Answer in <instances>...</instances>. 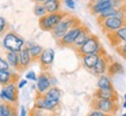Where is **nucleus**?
I'll return each instance as SVG.
<instances>
[{"label": "nucleus", "instance_id": "obj_1", "mask_svg": "<svg viewBox=\"0 0 126 116\" xmlns=\"http://www.w3.org/2000/svg\"><path fill=\"white\" fill-rule=\"evenodd\" d=\"M82 21H81L80 18H78L77 15L74 14H68L67 16H65L64 19L61 20V22L58 24L57 27L54 28L53 30L51 31V35L56 41L60 39L64 35L74 27H78V26H81L82 24Z\"/></svg>", "mask_w": 126, "mask_h": 116}, {"label": "nucleus", "instance_id": "obj_2", "mask_svg": "<svg viewBox=\"0 0 126 116\" xmlns=\"http://www.w3.org/2000/svg\"><path fill=\"white\" fill-rule=\"evenodd\" d=\"M68 14H69L68 12L63 11V9L59 12H56V13H47V14H45L44 16L38 19L39 28L43 31H50L51 33L61 22V20L64 19L65 16H67Z\"/></svg>", "mask_w": 126, "mask_h": 116}, {"label": "nucleus", "instance_id": "obj_3", "mask_svg": "<svg viewBox=\"0 0 126 116\" xmlns=\"http://www.w3.org/2000/svg\"><path fill=\"white\" fill-rule=\"evenodd\" d=\"M90 108L94 110H101L107 114L116 116V114L119 110V102H115L111 100H105V99H98V97H93L90 100Z\"/></svg>", "mask_w": 126, "mask_h": 116}, {"label": "nucleus", "instance_id": "obj_4", "mask_svg": "<svg viewBox=\"0 0 126 116\" xmlns=\"http://www.w3.org/2000/svg\"><path fill=\"white\" fill-rule=\"evenodd\" d=\"M2 45L7 51H16V52H20L22 50V48L26 45L24 43V39L17 35L14 31H8L6 33L4 36V39H2Z\"/></svg>", "mask_w": 126, "mask_h": 116}, {"label": "nucleus", "instance_id": "obj_5", "mask_svg": "<svg viewBox=\"0 0 126 116\" xmlns=\"http://www.w3.org/2000/svg\"><path fill=\"white\" fill-rule=\"evenodd\" d=\"M102 46L103 45H102V43L99 41L98 36L93 34L92 36L89 37V39H88L87 42L84 43L82 46H80L77 51H74V52L77 54V56L79 58H82V57H84V56H87V55L98 52Z\"/></svg>", "mask_w": 126, "mask_h": 116}, {"label": "nucleus", "instance_id": "obj_6", "mask_svg": "<svg viewBox=\"0 0 126 116\" xmlns=\"http://www.w3.org/2000/svg\"><path fill=\"white\" fill-rule=\"evenodd\" d=\"M97 24L99 26L103 34H108V33L116 31L124 26H126V20L118 18V16H109L107 19L97 22Z\"/></svg>", "mask_w": 126, "mask_h": 116}, {"label": "nucleus", "instance_id": "obj_7", "mask_svg": "<svg viewBox=\"0 0 126 116\" xmlns=\"http://www.w3.org/2000/svg\"><path fill=\"white\" fill-rule=\"evenodd\" d=\"M59 103L60 101L54 100L52 97L45 95L44 93H38L35 97V108H39V109H45V110H50V112H57V109L59 108Z\"/></svg>", "mask_w": 126, "mask_h": 116}, {"label": "nucleus", "instance_id": "obj_8", "mask_svg": "<svg viewBox=\"0 0 126 116\" xmlns=\"http://www.w3.org/2000/svg\"><path fill=\"white\" fill-rule=\"evenodd\" d=\"M84 26H86V24L82 23L81 26H78V27H74V28H72V29H69L60 39L57 41V45L59 46V48H69V49H71L72 44L74 43L75 39L78 37V35L82 31Z\"/></svg>", "mask_w": 126, "mask_h": 116}, {"label": "nucleus", "instance_id": "obj_9", "mask_svg": "<svg viewBox=\"0 0 126 116\" xmlns=\"http://www.w3.org/2000/svg\"><path fill=\"white\" fill-rule=\"evenodd\" d=\"M19 87L16 86V82H12L6 86H2L1 93H0V99L2 101H7L12 103L17 104L19 100V92H17Z\"/></svg>", "mask_w": 126, "mask_h": 116}, {"label": "nucleus", "instance_id": "obj_10", "mask_svg": "<svg viewBox=\"0 0 126 116\" xmlns=\"http://www.w3.org/2000/svg\"><path fill=\"white\" fill-rule=\"evenodd\" d=\"M54 60V50L51 49V48H47V49H44L42 52V56L39 58V69L43 72H49L51 67H52V64H53Z\"/></svg>", "mask_w": 126, "mask_h": 116}, {"label": "nucleus", "instance_id": "obj_11", "mask_svg": "<svg viewBox=\"0 0 126 116\" xmlns=\"http://www.w3.org/2000/svg\"><path fill=\"white\" fill-rule=\"evenodd\" d=\"M112 60H113L112 57L107 54V51H104L103 54L101 55L98 62L96 63L95 67L92 70V72L95 74V76H102V74H105L108 72V67H109V65L111 64Z\"/></svg>", "mask_w": 126, "mask_h": 116}, {"label": "nucleus", "instance_id": "obj_12", "mask_svg": "<svg viewBox=\"0 0 126 116\" xmlns=\"http://www.w3.org/2000/svg\"><path fill=\"white\" fill-rule=\"evenodd\" d=\"M105 36H107V39L109 41L112 48H116L123 43H126V26H124L116 31L108 33V34H105Z\"/></svg>", "mask_w": 126, "mask_h": 116}, {"label": "nucleus", "instance_id": "obj_13", "mask_svg": "<svg viewBox=\"0 0 126 116\" xmlns=\"http://www.w3.org/2000/svg\"><path fill=\"white\" fill-rule=\"evenodd\" d=\"M52 86V76H50V72H43L41 71L38 78H37V92L45 93L47 89Z\"/></svg>", "mask_w": 126, "mask_h": 116}, {"label": "nucleus", "instance_id": "obj_14", "mask_svg": "<svg viewBox=\"0 0 126 116\" xmlns=\"http://www.w3.org/2000/svg\"><path fill=\"white\" fill-rule=\"evenodd\" d=\"M105 49H104L103 46L101 48V50L98 52H95V54H90V55H87V56H84V57L81 58V62H82V66H83L86 70H89V71H92L94 67H95L96 63L98 62L99 57H101V55L103 54Z\"/></svg>", "mask_w": 126, "mask_h": 116}, {"label": "nucleus", "instance_id": "obj_15", "mask_svg": "<svg viewBox=\"0 0 126 116\" xmlns=\"http://www.w3.org/2000/svg\"><path fill=\"white\" fill-rule=\"evenodd\" d=\"M93 97H98V99H105V100L119 102V95L116 89H103L97 87V89L93 93Z\"/></svg>", "mask_w": 126, "mask_h": 116}, {"label": "nucleus", "instance_id": "obj_16", "mask_svg": "<svg viewBox=\"0 0 126 116\" xmlns=\"http://www.w3.org/2000/svg\"><path fill=\"white\" fill-rule=\"evenodd\" d=\"M93 35V33L90 31V29L87 27V26H84L83 29H82V31H81L80 34L78 35V37L75 39V41H74V43L72 44V46H71V49H72L73 51H77L80 46H82L84 44V43L87 42L88 39H89V37Z\"/></svg>", "mask_w": 126, "mask_h": 116}, {"label": "nucleus", "instance_id": "obj_17", "mask_svg": "<svg viewBox=\"0 0 126 116\" xmlns=\"http://www.w3.org/2000/svg\"><path fill=\"white\" fill-rule=\"evenodd\" d=\"M19 54H20V72H22V71H26L32 63L30 51H29V46L24 45Z\"/></svg>", "mask_w": 126, "mask_h": 116}, {"label": "nucleus", "instance_id": "obj_18", "mask_svg": "<svg viewBox=\"0 0 126 116\" xmlns=\"http://www.w3.org/2000/svg\"><path fill=\"white\" fill-rule=\"evenodd\" d=\"M110 7H112L111 2H95L94 0H89L88 2V9L93 15H99L102 12L107 11Z\"/></svg>", "mask_w": 126, "mask_h": 116}, {"label": "nucleus", "instance_id": "obj_19", "mask_svg": "<svg viewBox=\"0 0 126 116\" xmlns=\"http://www.w3.org/2000/svg\"><path fill=\"white\" fill-rule=\"evenodd\" d=\"M19 80V74L14 72H9L8 70H0V85L6 86L12 82H16Z\"/></svg>", "mask_w": 126, "mask_h": 116}, {"label": "nucleus", "instance_id": "obj_20", "mask_svg": "<svg viewBox=\"0 0 126 116\" xmlns=\"http://www.w3.org/2000/svg\"><path fill=\"white\" fill-rule=\"evenodd\" d=\"M0 116H17V104L2 101L0 107Z\"/></svg>", "mask_w": 126, "mask_h": 116}, {"label": "nucleus", "instance_id": "obj_21", "mask_svg": "<svg viewBox=\"0 0 126 116\" xmlns=\"http://www.w3.org/2000/svg\"><path fill=\"white\" fill-rule=\"evenodd\" d=\"M6 58H7L6 60L11 65V67H13L14 70L20 72V54L19 52H16V51H7Z\"/></svg>", "mask_w": 126, "mask_h": 116}, {"label": "nucleus", "instance_id": "obj_22", "mask_svg": "<svg viewBox=\"0 0 126 116\" xmlns=\"http://www.w3.org/2000/svg\"><path fill=\"white\" fill-rule=\"evenodd\" d=\"M107 73L109 77H115L117 74H122V73H124V66L122 65V63L112 60L111 64L109 65V67H108Z\"/></svg>", "mask_w": 126, "mask_h": 116}, {"label": "nucleus", "instance_id": "obj_23", "mask_svg": "<svg viewBox=\"0 0 126 116\" xmlns=\"http://www.w3.org/2000/svg\"><path fill=\"white\" fill-rule=\"evenodd\" d=\"M28 46H29V51H30V56H31V59H32V63L38 62L44 49H43L41 45H38V44H30V45L28 44Z\"/></svg>", "mask_w": 126, "mask_h": 116}, {"label": "nucleus", "instance_id": "obj_24", "mask_svg": "<svg viewBox=\"0 0 126 116\" xmlns=\"http://www.w3.org/2000/svg\"><path fill=\"white\" fill-rule=\"evenodd\" d=\"M97 87H98V88H103V89H115L110 77H109V76H105V74L99 76L98 81H97Z\"/></svg>", "mask_w": 126, "mask_h": 116}, {"label": "nucleus", "instance_id": "obj_25", "mask_svg": "<svg viewBox=\"0 0 126 116\" xmlns=\"http://www.w3.org/2000/svg\"><path fill=\"white\" fill-rule=\"evenodd\" d=\"M47 13H56L61 11V0H47L44 2Z\"/></svg>", "mask_w": 126, "mask_h": 116}, {"label": "nucleus", "instance_id": "obj_26", "mask_svg": "<svg viewBox=\"0 0 126 116\" xmlns=\"http://www.w3.org/2000/svg\"><path fill=\"white\" fill-rule=\"evenodd\" d=\"M44 94L50 97H52V99H54V100H58V101H60L61 95H63L61 91L58 88V87H56V86H51V87L47 89V92H45Z\"/></svg>", "mask_w": 126, "mask_h": 116}, {"label": "nucleus", "instance_id": "obj_27", "mask_svg": "<svg viewBox=\"0 0 126 116\" xmlns=\"http://www.w3.org/2000/svg\"><path fill=\"white\" fill-rule=\"evenodd\" d=\"M34 14L38 18H42L45 14H47V11H46L44 4H36L34 7Z\"/></svg>", "mask_w": 126, "mask_h": 116}, {"label": "nucleus", "instance_id": "obj_28", "mask_svg": "<svg viewBox=\"0 0 126 116\" xmlns=\"http://www.w3.org/2000/svg\"><path fill=\"white\" fill-rule=\"evenodd\" d=\"M8 31H9V26H8L7 21L0 16V35H5Z\"/></svg>", "mask_w": 126, "mask_h": 116}, {"label": "nucleus", "instance_id": "obj_29", "mask_svg": "<svg viewBox=\"0 0 126 116\" xmlns=\"http://www.w3.org/2000/svg\"><path fill=\"white\" fill-rule=\"evenodd\" d=\"M115 50H116V52L123 58V59H125L126 60V43H123V44H120V45L116 46Z\"/></svg>", "mask_w": 126, "mask_h": 116}, {"label": "nucleus", "instance_id": "obj_30", "mask_svg": "<svg viewBox=\"0 0 126 116\" xmlns=\"http://www.w3.org/2000/svg\"><path fill=\"white\" fill-rule=\"evenodd\" d=\"M87 116H113V115L107 114V113L101 112V110H94V109H92V110L87 114Z\"/></svg>", "mask_w": 126, "mask_h": 116}, {"label": "nucleus", "instance_id": "obj_31", "mask_svg": "<svg viewBox=\"0 0 126 116\" xmlns=\"http://www.w3.org/2000/svg\"><path fill=\"white\" fill-rule=\"evenodd\" d=\"M125 4H126V0H112L111 1V5H112L113 8H119Z\"/></svg>", "mask_w": 126, "mask_h": 116}, {"label": "nucleus", "instance_id": "obj_32", "mask_svg": "<svg viewBox=\"0 0 126 116\" xmlns=\"http://www.w3.org/2000/svg\"><path fill=\"white\" fill-rule=\"evenodd\" d=\"M9 64L7 60H5L4 58L0 57V70H9Z\"/></svg>", "mask_w": 126, "mask_h": 116}, {"label": "nucleus", "instance_id": "obj_33", "mask_svg": "<svg viewBox=\"0 0 126 116\" xmlns=\"http://www.w3.org/2000/svg\"><path fill=\"white\" fill-rule=\"evenodd\" d=\"M64 1H65L66 6L68 8H71V9H74V8H75V2H74L73 0H64Z\"/></svg>", "mask_w": 126, "mask_h": 116}, {"label": "nucleus", "instance_id": "obj_34", "mask_svg": "<svg viewBox=\"0 0 126 116\" xmlns=\"http://www.w3.org/2000/svg\"><path fill=\"white\" fill-rule=\"evenodd\" d=\"M27 79H29V80H34V81L37 80V78H36V74H35V72H32V71L28 72V73H27Z\"/></svg>", "mask_w": 126, "mask_h": 116}, {"label": "nucleus", "instance_id": "obj_35", "mask_svg": "<svg viewBox=\"0 0 126 116\" xmlns=\"http://www.w3.org/2000/svg\"><path fill=\"white\" fill-rule=\"evenodd\" d=\"M20 116H27V112H26V108L24 107H21V114H20Z\"/></svg>", "mask_w": 126, "mask_h": 116}, {"label": "nucleus", "instance_id": "obj_36", "mask_svg": "<svg viewBox=\"0 0 126 116\" xmlns=\"http://www.w3.org/2000/svg\"><path fill=\"white\" fill-rule=\"evenodd\" d=\"M26 84H27V80H21V82H19L17 87H19V88H22V87L26 85Z\"/></svg>", "mask_w": 126, "mask_h": 116}, {"label": "nucleus", "instance_id": "obj_37", "mask_svg": "<svg viewBox=\"0 0 126 116\" xmlns=\"http://www.w3.org/2000/svg\"><path fill=\"white\" fill-rule=\"evenodd\" d=\"M95 2H111L112 0H94Z\"/></svg>", "mask_w": 126, "mask_h": 116}, {"label": "nucleus", "instance_id": "obj_38", "mask_svg": "<svg viewBox=\"0 0 126 116\" xmlns=\"http://www.w3.org/2000/svg\"><path fill=\"white\" fill-rule=\"evenodd\" d=\"M32 1H35L36 4H44V2L47 1V0H32Z\"/></svg>", "mask_w": 126, "mask_h": 116}, {"label": "nucleus", "instance_id": "obj_39", "mask_svg": "<svg viewBox=\"0 0 126 116\" xmlns=\"http://www.w3.org/2000/svg\"><path fill=\"white\" fill-rule=\"evenodd\" d=\"M124 108H126V95H125V102H124Z\"/></svg>", "mask_w": 126, "mask_h": 116}, {"label": "nucleus", "instance_id": "obj_40", "mask_svg": "<svg viewBox=\"0 0 126 116\" xmlns=\"http://www.w3.org/2000/svg\"><path fill=\"white\" fill-rule=\"evenodd\" d=\"M1 104H2V100L0 99V107H1Z\"/></svg>", "mask_w": 126, "mask_h": 116}, {"label": "nucleus", "instance_id": "obj_41", "mask_svg": "<svg viewBox=\"0 0 126 116\" xmlns=\"http://www.w3.org/2000/svg\"><path fill=\"white\" fill-rule=\"evenodd\" d=\"M123 116H126V113H125V114H124V115H123Z\"/></svg>", "mask_w": 126, "mask_h": 116}, {"label": "nucleus", "instance_id": "obj_42", "mask_svg": "<svg viewBox=\"0 0 126 116\" xmlns=\"http://www.w3.org/2000/svg\"><path fill=\"white\" fill-rule=\"evenodd\" d=\"M87 1H89V0H87Z\"/></svg>", "mask_w": 126, "mask_h": 116}]
</instances>
